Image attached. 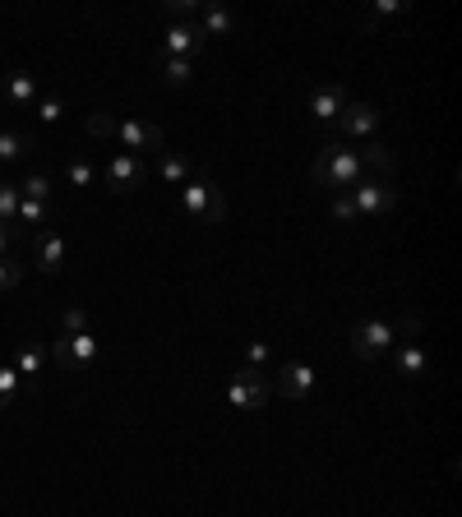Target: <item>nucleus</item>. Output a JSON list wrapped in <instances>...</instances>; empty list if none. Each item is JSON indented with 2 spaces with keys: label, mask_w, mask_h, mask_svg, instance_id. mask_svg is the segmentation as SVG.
I'll list each match as a JSON object with an SVG mask.
<instances>
[{
  "label": "nucleus",
  "mask_w": 462,
  "mask_h": 517,
  "mask_svg": "<svg viewBox=\"0 0 462 517\" xmlns=\"http://www.w3.org/2000/svg\"><path fill=\"white\" fill-rule=\"evenodd\" d=\"M356 181H365L361 148H347L338 139H329V144L319 148L315 162H310V185H319V190H329V194H347Z\"/></svg>",
  "instance_id": "f257e3e1"
},
{
  "label": "nucleus",
  "mask_w": 462,
  "mask_h": 517,
  "mask_svg": "<svg viewBox=\"0 0 462 517\" xmlns=\"http://www.w3.org/2000/svg\"><path fill=\"white\" fill-rule=\"evenodd\" d=\"M84 130L93 134V139H116V144L134 157L162 153V148H167V139H162V130L153 121H116V116H107V111H93V116L84 121Z\"/></svg>",
  "instance_id": "f03ea898"
},
{
  "label": "nucleus",
  "mask_w": 462,
  "mask_h": 517,
  "mask_svg": "<svg viewBox=\"0 0 462 517\" xmlns=\"http://www.w3.org/2000/svg\"><path fill=\"white\" fill-rule=\"evenodd\" d=\"M181 208H185V217H195V222H204V227L227 222V199H222V185L213 181L204 167H199L195 176L181 185Z\"/></svg>",
  "instance_id": "7ed1b4c3"
},
{
  "label": "nucleus",
  "mask_w": 462,
  "mask_h": 517,
  "mask_svg": "<svg viewBox=\"0 0 462 517\" xmlns=\"http://www.w3.org/2000/svg\"><path fill=\"white\" fill-rule=\"evenodd\" d=\"M347 204L356 208V217H389L398 208V185L393 176H370V181H356Z\"/></svg>",
  "instance_id": "20e7f679"
},
{
  "label": "nucleus",
  "mask_w": 462,
  "mask_h": 517,
  "mask_svg": "<svg viewBox=\"0 0 462 517\" xmlns=\"http://www.w3.org/2000/svg\"><path fill=\"white\" fill-rule=\"evenodd\" d=\"M268 397H273V388H268L264 370H250V365H241V370H231L227 402H231L236 411H259V407H268Z\"/></svg>",
  "instance_id": "39448f33"
},
{
  "label": "nucleus",
  "mask_w": 462,
  "mask_h": 517,
  "mask_svg": "<svg viewBox=\"0 0 462 517\" xmlns=\"http://www.w3.org/2000/svg\"><path fill=\"white\" fill-rule=\"evenodd\" d=\"M393 342H398V333H393V324H384V319H361V324L352 328V351L370 365L384 361L393 351Z\"/></svg>",
  "instance_id": "423d86ee"
},
{
  "label": "nucleus",
  "mask_w": 462,
  "mask_h": 517,
  "mask_svg": "<svg viewBox=\"0 0 462 517\" xmlns=\"http://www.w3.org/2000/svg\"><path fill=\"white\" fill-rule=\"evenodd\" d=\"M98 337H93V333H70V337H56V342H51V351H47V356H51V361H56V365H61V370H88V365H93V361H98Z\"/></svg>",
  "instance_id": "0eeeda50"
},
{
  "label": "nucleus",
  "mask_w": 462,
  "mask_h": 517,
  "mask_svg": "<svg viewBox=\"0 0 462 517\" xmlns=\"http://www.w3.org/2000/svg\"><path fill=\"white\" fill-rule=\"evenodd\" d=\"M144 157H134V153H111L107 157V167H102V185H107L111 194H134L139 185H144Z\"/></svg>",
  "instance_id": "6e6552de"
},
{
  "label": "nucleus",
  "mask_w": 462,
  "mask_h": 517,
  "mask_svg": "<svg viewBox=\"0 0 462 517\" xmlns=\"http://www.w3.org/2000/svg\"><path fill=\"white\" fill-rule=\"evenodd\" d=\"M28 259H33V268L37 273H61V264H65V236L61 231H51V227H42V231H33L28 236Z\"/></svg>",
  "instance_id": "1a4fd4ad"
},
{
  "label": "nucleus",
  "mask_w": 462,
  "mask_h": 517,
  "mask_svg": "<svg viewBox=\"0 0 462 517\" xmlns=\"http://www.w3.org/2000/svg\"><path fill=\"white\" fill-rule=\"evenodd\" d=\"M47 347H37V342H14V374L24 379V388L28 393H37L42 388V374H47Z\"/></svg>",
  "instance_id": "9d476101"
},
{
  "label": "nucleus",
  "mask_w": 462,
  "mask_h": 517,
  "mask_svg": "<svg viewBox=\"0 0 462 517\" xmlns=\"http://www.w3.org/2000/svg\"><path fill=\"white\" fill-rule=\"evenodd\" d=\"M204 47H208V37L199 33V28H190V24H171L167 37H162V51H158V56H167V61H195V56H199Z\"/></svg>",
  "instance_id": "9b49d317"
},
{
  "label": "nucleus",
  "mask_w": 462,
  "mask_h": 517,
  "mask_svg": "<svg viewBox=\"0 0 462 517\" xmlns=\"http://www.w3.org/2000/svg\"><path fill=\"white\" fill-rule=\"evenodd\" d=\"M347 102H352V97H347V88L342 84H315L310 88V116L324 121V125H338V116H342Z\"/></svg>",
  "instance_id": "f8f14e48"
},
{
  "label": "nucleus",
  "mask_w": 462,
  "mask_h": 517,
  "mask_svg": "<svg viewBox=\"0 0 462 517\" xmlns=\"http://www.w3.org/2000/svg\"><path fill=\"white\" fill-rule=\"evenodd\" d=\"M338 130L370 144V139L379 134V111L370 107V102H347V107H342V116H338Z\"/></svg>",
  "instance_id": "ddd939ff"
},
{
  "label": "nucleus",
  "mask_w": 462,
  "mask_h": 517,
  "mask_svg": "<svg viewBox=\"0 0 462 517\" xmlns=\"http://www.w3.org/2000/svg\"><path fill=\"white\" fill-rule=\"evenodd\" d=\"M278 393L287 397V402H305V397L315 393V370L305 361H287L278 370Z\"/></svg>",
  "instance_id": "4468645a"
},
{
  "label": "nucleus",
  "mask_w": 462,
  "mask_h": 517,
  "mask_svg": "<svg viewBox=\"0 0 462 517\" xmlns=\"http://www.w3.org/2000/svg\"><path fill=\"white\" fill-rule=\"evenodd\" d=\"M393 370H398L402 379H421V374L430 370V351L421 347V342H402V347L393 351Z\"/></svg>",
  "instance_id": "2eb2a0df"
},
{
  "label": "nucleus",
  "mask_w": 462,
  "mask_h": 517,
  "mask_svg": "<svg viewBox=\"0 0 462 517\" xmlns=\"http://www.w3.org/2000/svg\"><path fill=\"white\" fill-rule=\"evenodd\" d=\"M153 157H158V176L167 185H185L199 171V162H190L185 153H171V148H162V153H153Z\"/></svg>",
  "instance_id": "dca6fc26"
},
{
  "label": "nucleus",
  "mask_w": 462,
  "mask_h": 517,
  "mask_svg": "<svg viewBox=\"0 0 462 517\" xmlns=\"http://www.w3.org/2000/svg\"><path fill=\"white\" fill-rule=\"evenodd\" d=\"M5 102H10V107H33L37 102V79L28 70H14L10 79H5Z\"/></svg>",
  "instance_id": "f3484780"
},
{
  "label": "nucleus",
  "mask_w": 462,
  "mask_h": 517,
  "mask_svg": "<svg viewBox=\"0 0 462 517\" xmlns=\"http://www.w3.org/2000/svg\"><path fill=\"white\" fill-rule=\"evenodd\" d=\"M231 28H236V10H227V5H204V28L199 33L213 42V37H231Z\"/></svg>",
  "instance_id": "a211bd4d"
},
{
  "label": "nucleus",
  "mask_w": 462,
  "mask_h": 517,
  "mask_svg": "<svg viewBox=\"0 0 462 517\" xmlns=\"http://www.w3.org/2000/svg\"><path fill=\"white\" fill-rule=\"evenodd\" d=\"M102 181V167L98 162H88V157H70L65 162V185H74V190H88V185Z\"/></svg>",
  "instance_id": "6ab92c4d"
},
{
  "label": "nucleus",
  "mask_w": 462,
  "mask_h": 517,
  "mask_svg": "<svg viewBox=\"0 0 462 517\" xmlns=\"http://www.w3.org/2000/svg\"><path fill=\"white\" fill-rule=\"evenodd\" d=\"M51 213H56V204H37V199H19V213H14V222L24 231H42L51 222Z\"/></svg>",
  "instance_id": "aec40b11"
},
{
  "label": "nucleus",
  "mask_w": 462,
  "mask_h": 517,
  "mask_svg": "<svg viewBox=\"0 0 462 517\" xmlns=\"http://www.w3.org/2000/svg\"><path fill=\"white\" fill-rule=\"evenodd\" d=\"M19 185V199H37V204H56V185H51V176H42V171H28Z\"/></svg>",
  "instance_id": "412c9836"
},
{
  "label": "nucleus",
  "mask_w": 462,
  "mask_h": 517,
  "mask_svg": "<svg viewBox=\"0 0 462 517\" xmlns=\"http://www.w3.org/2000/svg\"><path fill=\"white\" fill-rule=\"evenodd\" d=\"M33 148V130H0V162H19Z\"/></svg>",
  "instance_id": "4be33fe9"
},
{
  "label": "nucleus",
  "mask_w": 462,
  "mask_h": 517,
  "mask_svg": "<svg viewBox=\"0 0 462 517\" xmlns=\"http://www.w3.org/2000/svg\"><path fill=\"white\" fill-rule=\"evenodd\" d=\"M158 74H162V84H171V88H185L190 79H195V61H167V56H158Z\"/></svg>",
  "instance_id": "5701e85b"
},
{
  "label": "nucleus",
  "mask_w": 462,
  "mask_h": 517,
  "mask_svg": "<svg viewBox=\"0 0 462 517\" xmlns=\"http://www.w3.org/2000/svg\"><path fill=\"white\" fill-rule=\"evenodd\" d=\"M19 393H24V379L14 374V365H0V411L14 407V402H19Z\"/></svg>",
  "instance_id": "b1692460"
},
{
  "label": "nucleus",
  "mask_w": 462,
  "mask_h": 517,
  "mask_svg": "<svg viewBox=\"0 0 462 517\" xmlns=\"http://www.w3.org/2000/svg\"><path fill=\"white\" fill-rule=\"evenodd\" d=\"M28 111H33L37 125H51V121H61V116H65V102H61V97H37Z\"/></svg>",
  "instance_id": "393cba45"
},
{
  "label": "nucleus",
  "mask_w": 462,
  "mask_h": 517,
  "mask_svg": "<svg viewBox=\"0 0 462 517\" xmlns=\"http://www.w3.org/2000/svg\"><path fill=\"white\" fill-rule=\"evenodd\" d=\"M19 282H24V259L5 254V259H0V296H5V291H14Z\"/></svg>",
  "instance_id": "a878e982"
},
{
  "label": "nucleus",
  "mask_w": 462,
  "mask_h": 517,
  "mask_svg": "<svg viewBox=\"0 0 462 517\" xmlns=\"http://www.w3.org/2000/svg\"><path fill=\"white\" fill-rule=\"evenodd\" d=\"M14 213H19V185L0 181V222H5V227H14Z\"/></svg>",
  "instance_id": "bb28decb"
},
{
  "label": "nucleus",
  "mask_w": 462,
  "mask_h": 517,
  "mask_svg": "<svg viewBox=\"0 0 462 517\" xmlns=\"http://www.w3.org/2000/svg\"><path fill=\"white\" fill-rule=\"evenodd\" d=\"M61 333L70 337V333H88V314L79 310V305H65L61 310Z\"/></svg>",
  "instance_id": "cd10ccee"
},
{
  "label": "nucleus",
  "mask_w": 462,
  "mask_h": 517,
  "mask_svg": "<svg viewBox=\"0 0 462 517\" xmlns=\"http://www.w3.org/2000/svg\"><path fill=\"white\" fill-rule=\"evenodd\" d=\"M268 361H273V347H268V342H245V365H250V370H268Z\"/></svg>",
  "instance_id": "c85d7f7f"
},
{
  "label": "nucleus",
  "mask_w": 462,
  "mask_h": 517,
  "mask_svg": "<svg viewBox=\"0 0 462 517\" xmlns=\"http://www.w3.org/2000/svg\"><path fill=\"white\" fill-rule=\"evenodd\" d=\"M402 10H407V0H379L375 10L365 14V28H375L379 19H384V14H402Z\"/></svg>",
  "instance_id": "c756f323"
},
{
  "label": "nucleus",
  "mask_w": 462,
  "mask_h": 517,
  "mask_svg": "<svg viewBox=\"0 0 462 517\" xmlns=\"http://www.w3.org/2000/svg\"><path fill=\"white\" fill-rule=\"evenodd\" d=\"M195 10H199L195 0H167V5H162V14H167L171 24H181V19H190Z\"/></svg>",
  "instance_id": "7c9ffc66"
},
{
  "label": "nucleus",
  "mask_w": 462,
  "mask_h": 517,
  "mask_svg": "<svg viewBox=\"0 0 462 517\" xmlns=\"http://www.w3.org/2000/svg\"><path fill=\"white\" fill-rule=\"evenodd\" d=\"M333 222H342V227H352V222H361V217H356V208L347 204V194H333Z\"/></svg>",
  "instance_id": "2f4dec72"
},
{
  "label": "nucleus",
  "mask_w": 462,
  "mask_h": 517,
  "mask_svg": "<svg viewBox=\"0 0 462 517\" xmlns=\"http://www.w3.org/2000/svg\"><path fill=\"white\" fill-rule=\"evenodd\" d=\"M14 241H19V231L0 222V259H5V254H14Z\"/></svg>",
  "instance_id": "473e14b6"
}]
</instances>
